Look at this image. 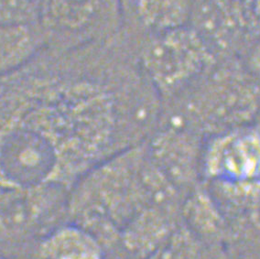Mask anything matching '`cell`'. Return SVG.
<instances>
[{
    "instance_id": "obj_1",
    "label": "cell",
    "mask_w": 260,
    "mask_h": 259,
    "mask_svg": "<svg viewBox=\"0 0 260 259\" xmlns=\"http://www.w3.org/2000/svg\"><path fill=\"white\" fill-rule=\"evenodd\" d=\"M136 134L129 83L93 49L45 48L0 76V190H71Z\"/></svg>"
},
{
    "instance_id": "obj_2",
    "label": "cell",
    "mask_w": 260,
    "mask_h": 259,
    "mask_svg": "<svg viewBox=\"0 0 260 259\" xmlns=\"http://www.w3.org/2000/svg\"><path fill=\"white\" fill-rule=\"evenodd\" d=\"M181 105L173 121L209 137L255 125L260 80L241 59H219L196 83L173 99Z\"/></svg>"
},
{
    "instance_id": "obj_3",
    "label": "cell",
    "mask_w": 260,
    "mask_h": 259,
    "mask_svg": "<svg viewBox=\"0 0 260 259\" xmlns=\"http://www.w3.org/2000/svg\"><path fill=\"white\" fill-rule=\"evenodd\" d=\"M129 44L141 73L160 99L181 95L218 60L189 25Z\"/></svg>"
},
{
    "instance_id": "obj_4",
    "label": "cell",
    "mask_w": 260,
    "mask_h": 259,
    "mask_svg": "<svg viewBox=\"0 0 260 259\" xmlns=\"http://www.w3.org/2000/svg\"><path fill=\"white\" fill-rule=\"evenodd\" d=\"M39 24L47 48L68 50L110 41L122 28L120 0H43Z\"/></svg>"
},
{
    "instance_id": "obj_5",
    "label": "cell",
    "mask_w": 260,
    "mask_h": 259,
    "mask_svg": "<svg viewBox=\"0 0 260 259\" xmlns=\"http://www.w3.org/2000/svg\"><path fill=\"white\" fill-rule=\"evenodd\" d=\"M189 26L218 60H244L260 39L253 0H192Z\"/></svg>"
},
{
    "instance_id": "obj_6",
    "label": "cell",
    "mask_w": 260,
    "mask_h": 259,
    "mask_svg": "<svg viewBox=\"0 0 260 259\" xmlns=\"http://www.w3.org/2000/svg\"><path fill=\"white\" fill-rule=\"evenodd\" d=\"M202 174L209 181H260V128L248 125L209 137Z\"/></svg>"
},
{
    "instance_id": "obj_7",
    "label": "cell",
    "mask_w": 260,
    "mask_h": 259,
    "mask_svg": "<svg viewBox=\"0 0 260 259\" xmlns=\"http://www.w3.org/2000/svg\"><path fill=\"white\" fill-rule=\"evenodd\" d=\"M67 198L65 190L57 188L0 190V240L32 236L51 221Z\"/></svg>"
},
{
    "instance_id": "obj_8",
    "label": "cell",
    "mask_w": 260,
    "mask_h": 259,
    "mask_svg": "<svg viewBox=\"0 0 260 259\" xmlns=\"http://www.w3.org/2000/svg\"><path fill=\"white\" fill-rule=\"evenodd\" d=\"M201 139L194 131L172 122L151 144L149 159L186 195L197 186L202 174Z\"/></svg>"
},
{
    "instance_id": "obj_9",
    "label": "cell",
    "mask_w": 260,
    "mask_h": 259,
    "mask_svg": "<svg viewBox=\"0 0 260 259\" xmlns=\"http://www.w3.org/2000/svg\"><path fill=\"white\" fill-rule=\"evenodd\" d=\"M120 1V33L130 42L189 25L192 0Z\"/></svg>"
},
{
    "instance_id": "obj_10",
    "label": "cell",
    "mask_w": 260,
    "mask_h": 259,
    "mask_svg": "<svg viewBox=\"0 0 260 259\" xmlns=\"http://www.w3.org/2000/svg\"><path fill=\"white\" fill-rule=\"evenodd\" d=\"M181 212L157 206L141 209L124 226L125 248L137 257L148 259L181 222Z\"/></svg>"
},
{
    "instance_id": "obj_11",
    "label": "cell",
    "mask_w": 260,
    "mask_h": 259,
    "mask_svg": "<svg viewBox=\"0 0 260 259\" xmlns=\"http://www.w3.org/2000/svg\"><path fill=\"white\" fill-rule=\"evenodd\" d=\"M39 259H104L102 243L75 222L48 232L38 245Z\"/></svg>"
},
{
    "instance_id": "obj_12",
    "label": "cell",
    "mask_w": 260,
    "mask_h": 259,
    "mask_svg": "<svg viewBox=\"0 0 260 259\" xmlns=\"http://www.w3.org/2000/svg\"><path fill=\"white\" fill-rule=\"evenodd\" d=\"M45 48L40 24H0V76L21 69Z\"/></svg>"
},
{
    "instance_id": "obj_13",
    "label": "cell",
    "mask_w": 260,
    "mask_h": 259,
    "mask_svg": "<svg viewBox=\"0 0 260 259\" xmlns=\"http://www.w3.org/2000/svg\"><path fill=\"white\" fill-rule=\"evenodd\" d=\"M205 245L181 222L148 259H208Z\"/></svg>"
},
{
    "instance_id": "obj_14",
    "label": "cell",
    "mask_w": 260,
    "mask_h": 259,
    "mask_svg": "<svg viewBox=\"0 0 260 259\" xmlns=\"http://www.w3.org/2000/svg\"><path fill=\"white\" fill-rule=\"evenodd\" d=\"M43 0H0V24L39 23Z\"/></svg>"
},
{
    "instance_id": "obj_15",
    "label": "cell",
    "mask_w": 260,
    "mask_h": 259,
    "mask_svg": "<svg viewBox=\"0 0 260 259\" xmlns=\"http://www.w3.org/2000/svg\"><path fill=\"white\" fill-rule=\"evenodd\" d=\"M244 61L251 73L260 80V39L248 51Z\"/></svg>"
},
{
    "instance_id": "obj_16",
    "label": "cell",
    "mask_w": 260,
    "mask_h": 259,
    "mask_svg": "<svg viewBox=\"0 0 260 259\" xmlns=\"http://www.w3.org/2000/svg\"><path fill=\"white\" fill-rule=\"evenodd\" d=\"M238 257L242 259H260V248L252 250L250 252H247L246 254H242Z\"/></svg>"
},
{
    "instance_id": "obj_17",
    "label": "cell",
    "mask_w": 260,
    "mask_h": 259,
    "mask_svg": "<svg viewBox=\"0 0 260 259\" xmlns=\"http://www.w3.org/2000/svg\"><path fill=\"white\" fill-rule=\"evenodd\" d=\"M218 259H242L238 257L236 254H232L231 252H228L226 254H222L218 255Z\"/></svg>"
},
{
    "instance_id": "obj_18",
    "label": "cell",
    "mask_w": 260,
    "mask_h": 259,
    "mask_svg": "<svg viewBox=\"0 0 260 259\" xmlns=\"http://www.w3.org/2000/svg\"><path fill=\"white\" fill-rule=\"evenodd\" d=\"M254 2V7H255V12L258 16V19H260V0H253Z\"/></svg>"
},
{
    "instance_id": "obj_19",
    "label": "cell",
    "mask_w": 260,
    "mask_h": 259,
    "mask_svg": "<svg viewBox=\"0 0 260 259\" xmlns=\"http://www.w3.org/2000/svg\"><path fill=\"white\" fill-rule=\"evenodd\" d=\"M255 125H256L257 127H259L260 128V110L259 113H258V116H257V118H256V121H255Z\"/></svg>"
},
{
    "instance_id": "obj_20",
    "label": "cell",
    "mask_w": 260,
    "mask_h": 259,
    "mask_svg": "<svg viewBox=\"0 0 260 259\" xmlns=\"http://www.w3.org/2000/svg\"><path fill=\"white\" fill-rule=\"evenodd\" d=\"M0 259H2V258H1V257H0Z\"/></svg>"
}]
</instances>
